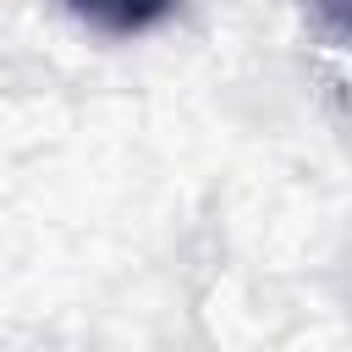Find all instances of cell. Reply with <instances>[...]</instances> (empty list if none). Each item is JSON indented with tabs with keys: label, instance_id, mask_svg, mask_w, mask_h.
I'll use <instances>...</instances> for the list:
<instances>
[{
	"label": "cell",
	"instance_id": "2",
	"mask_svg": "<svg viewBox=\"0 0 352 352\" xmlns=\"http://www.w3.org/2000/svg\"><path fill=\"white\" fill-rule=\"evenodd\" d=\"M319 6H324V16L336 22V33L352 44V0H319Z\"/></svg>",
	"mask_w": 352,
	"mask_h": 352
},
{
	"label": "cell",
	"instance_id": "1",
	"mask_svg": "<svg viewBox=\"0 0 352 352\" xmlns=\"http://www.w3.org/2000/svg\"><path fill=\"white\" fill-rule=\"evenodd\" d=\"M77 22L99 28V33H148L160 28L182 0H60Z\"/></svg>",
	"mask_w": 352,
	"mask_h": 352
}]
</instances>
